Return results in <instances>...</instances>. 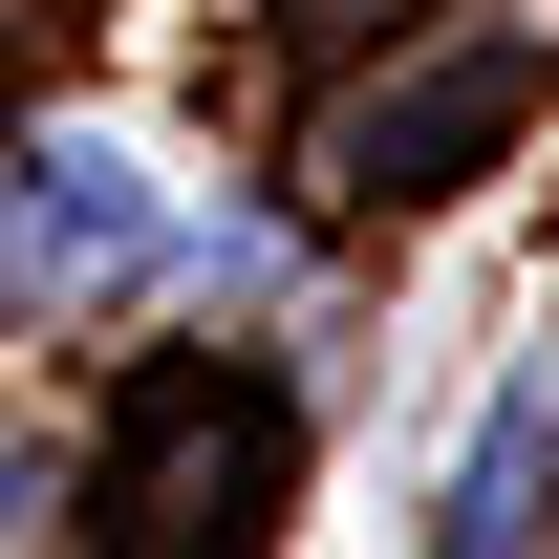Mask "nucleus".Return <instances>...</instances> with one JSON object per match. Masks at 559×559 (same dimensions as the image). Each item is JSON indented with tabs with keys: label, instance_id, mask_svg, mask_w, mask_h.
Segmentation results:
<instances>
[{
	"label": "nucleus",
	"instance_id": "nucleus-1",
	"mask_svg": "<svg viewBox=\"0 0 559 559\" xmlns=\"http://www.w3.org/2000/svg\"><path fill=\"white\" fill-rule=\"evenodd\" d=\"M301 430H280L259 366H130V409L86 452V538H259Z\"/></svg>",
	"mask_w": 559,
	"mask_h": 559
},
{
	"label": "nucleus",
	"instance_id": "nucleus-2",
	"mask_svg": "<svg viewBox=\"0 0 559 559\" xmlns=\"http://www.w3.org/2000/svg\"><path fill=\"white\" fill-rule=\"evenodd\" d=\"M516 108H538V66H516V44H452V66H409V86H366L323 173H345V194H452V173H474V151L516 130Z\"/></svg>",
	"mask_w": 559,
	"mask_h": 559
},
{
	"label": "nucleus",
	"instance_id": "nucleus-3",
	"mask_svg": "<svg viewBox=\"0 0 559 559\" xmlns=\"http://www.w3.org/2000/svg\"><path fill=\"white\" fill-rule=\"evenodd\" d=\"M538 495H559V366H516V409L474 430V474H452V516H430V538H559Z\"/></svg>",
	"mask_w": 559,
	"mask_h": 559
},
{
	"label": "nucleus",
	"instance_id": "nucleus-4",
	"mask_svg": "<svg viewBox=\"0 0 559 559\" xmlns=\"http://www.w3.org/2000/svg\"><path fill=\"white\" fill-rule=\"evenodd\" d=\"M130 259H151L130 151H44V280H130Z\"/></svg>",
	"mask_w": 559,
	"mask_h": 559
},
{
	"label": "nucleus",
	"instance_id": "nucleus-5",
	"mask_svg": "<svg viewBox=\"0 0 559 559\" xmlns=\"http://www.w3.org/2000/svg\"><path fill=\"white\" fill-rule=\"evenodd\" d=\"M22 516H44V452H22V430H0V538H22Z\"/></svg>",
	"mask_w": 559,
	"mask_h": 559
}]
</instances>
